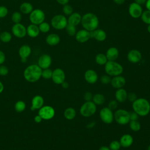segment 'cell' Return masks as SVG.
Listing matches in <instances>:
<instances>
[{
	"label": "cell",
	"instance_id": "cell-41",
	"mask_svg": "<svg viewBox=\"0 0 150 150\" xmlns=\"http://www.w3.org/2000/svg\"><path fill=\"white\" fill-rule=\"evenodd\" d=\"M109 148L111 150H119L121 148L120 142L118 141H113L110 143Z\"/></svg>",
	"mask_w": 150,
	"mask_h": 150
},
{
	"label": "cell",
	"instance_id": "cell-44",
	"mask_svg": "<svg viewBox=\"0 0 150 150\" xmlns=\"http://www.w3.org/2000/svg\"><path fill=\"white\" fill-rule=\"evenodd\" d=\"M100 80L101 81V83L103 84H107L108 83H110L111 82V78L109 76H107V75H103L101 77V79H100Z\"/></svg>",
	"mask_w": 150,
	"mask_h": 150
},
{
	"label": "cell",
	"instance_id": "cell-15",
	"mask_svg": "<svg viewBox=\"0 0 150 150\" xmlns=\"http://www.w3.org/2000/svg\"><path fill=\"white\" fill-rule=\"evenodd\" d=\"M90 38V32L84 29L77 31L75 35V39L79 43H85Z\"/></svg>",
	"mask_w": 150,
	"mask_h": 150
},
{
	"label": "cell",
	"instance_id": "cell-30",
	"mask_svg": "<svg viewBox=\"0 0 150 150\" xmlns=\"http://www.w3.org/2000/svg\"><path fill=\"white\" fill-rule=\"evenodd\" d=\"M95 60H96V62L98 64H99V65H104L108 61L107 58L105 54H104L103 53H98V54H97L96 56Z\"/></svg>",
	"mask_w": 150,
	"mask_h": 150
},
{
	"label": "cell",
	"instance_id": "cell-57",
	"mask_svg": "<svg viewBox=\"0 0 150 150\" xmlns=\"http://www.w3.org/2000/svg\"><path fill=\"white\" fill-rule=\"evenodd\" d=\"M4 85L2 84V83L0 81V93H1L3 90H4Z\"/></svg>",
	"mask_w": 150,
	"mask_h": 150
},
{
	"label": "cell",
	"instance_id": "cell-26",
	"mask_svg": "<svg viewBox=\"0 0 150 150\" xmlns=\"http://www.w3.org/2000/svg\"><path fill=\"white\" fill-rule=\"evenodd\" d=\"M121 146L124 148L130 146L133 143V138L129 134H124L120 138Z\"/></svg>",
	"mask_w": 150,
	"mask_h": 150
},
{
	"label": "cell",
	"instance_id": "cell-12",
	"mask_svg": "<svg viewBox=\"0 0 150 150\" xmlns=\"http://www.w3.org/2000/svg\"><path fill=\"white\" fill-rule=\"evenodd\" d=\"M141 5L134 2L131 3L128 7V12L130 16L133 18H138L141 17L142 13Z\"/></svg>",
	"mask_w": 150,
	"mask_h": 150
},
{
	"label": "cell",
	"instance_id": "cell-6",
	"mask_svg": "<svg viewBox=\"0 0 150 150\" xmlns=\"http://www.w3.org/2000/svg\"><path fill=\"white\" fill-rule=\"evenodd\" d=\"M97 110L96 105L92 101H86L80 107V112L85 117H88L93 115Z\"/></svg>",
	"mask_w": 150,
	"mask_h": 150
},
{
	"label": "cell",
	"instance_id": "cell-50",
	"mask_svg": "<svg viewBox=\"0 0 150 150\" xmlns=\"http://www.w3.org/2000/svg\"><path fill=\"white\" fill-rule=\"evenodd\" d=\"M43 119L42 118V117L38 114L37 115H36L35 117H34V121L36 122V123H39L42 121Z\"/></svg>",
	"mask_w": 150,
	"mask_h": 150
},
{
	"label": "cell",
	"instance_id": "cell-31",
	"mask_svg": "<svg viewBox=\"0 0 150 150\" xmlns=\"http://www.w3.org/2000/svg\"><path fill=\"white\" fill-rule=\"evenodd\" d=\"M12 39V35L8 31L0 33V40L4 43H8Z\"/></svg>",
	"mask_w": 150,
	"mask_h": 150
},
{
	"label": "cell",
	"instance_id": "cell-19",
	"mask_svg": "<svg viewBox=\"0 0 150 150\" xmlns=\"http://www.w3.org/2000/svg\"><path fill=\"white\" fill-rule=\"evenodd\" d=\"M44 100L43 98L40 95H36L34 96L32 100V104L30 107V110L34 111L37 109H40L42 106H43Z\"/></svg>",
	"mask_w": 150,
	"mask_h": 150
},
{
	"label": "cell",
	"instance_id": "cell-54",
	"mask_svg": "<svg viewBox=\"0 0 150 150\" xmlns=\"http://www.w3.org/2000/svg\"><path fill=\"white\" fill-rule=\"evenodd\" d=\"M145 6L147 10L150 11V0H146V2L145 3Z\"/></svg>",
	"mask_w": 150,
	"mask_h": 150
},
{
	"label": "cell",
	"instance_id": "cell-18",
	"mask_svg": "<svg viewBox=\"0 0 150 150\" xmlns=\"http://www.w3.org/2000/svg\"><path fill=\"white\" fill-rule=\"evenodd\" d=\"M142 57L141 52L137 49L131 50L127 54V59L132 63L139 62Z\"/></svg>",
	"mask_w": 150,
	"mask_h": 150
},
{
	"label": "cell",
	"instance_id": "cell-35",
	"mask_svg": "<svg viewBox=\"0 0 150 150\" xmlns=\"http://www.w3.org/2000/svg\"><path fill=\"white\" fill-rule=\"evenodd\" d=\"M40 32L42 33H47L48 32L50 29V26L49 23L46 22H43L38 26Z\"/></svg>",
	"mask_w": 150,
	"mask_h": 150
},
{
	"label": "cell",
	"instance_id": "cell-22",
	"mask_svg": "<svg viewBox=\"0 0 150 150\" xmlns=\"http://www.w3.org/2000/svg\"><path fill=\"white\" fill-rule=\"evenodd\" d=\"M119 51L115 47H111L108 49L106 52L105 56L108 61H115L118 57Z\"/></svg>",
	"mask_w": 150,
	"mask_h": 150
},
{
	"label": "cell",
	"instance_id": "cell-29",
	"mask_svg": "<svg viewBox=\"0 0 150 150\" xmlns=\"http://www.w3.org/2000/svg\"><path fill=\"white\" fill-rule=\"evenodd\" d=\"M76 115V112L73 108L69 107L66 108L64 111V117L69 120H73Z\"/></svg>",
	"mask_w": 150,
	"mask_h": 150
},
{
	"label": "cell",
	"instance_id": "cell-17",
	"mask_svg": "<svg viewBox=\"0 0 150 150\" xmlns=\"http://www.w3.org/2000/svg\"><path fill=\"white\" fill-rule=\"evenodd\" d=\"M32 50L30 47L28 45H23L21 46L19 49V55L21 58L22 62H26L27 58L30 56Z\"/></svg>",
	"mask_w": 150,
	"mask_h": 150
},
{
	"label": "cell",
	"instance_id": "cell-23",
	"mask_svg": "<svg viewBox=\"0 0 150 150\" xmlns=\"http://www.w3.org/2000/svg\"><path fill=\"white\" fill-rule=\"evenodd\" d=\"M81 15L79 13L73 12L70 15H69L67 19V23L76 26L81 23Z\"/></svg>",
	"mask_w": 150,
	"mask_h": 150
},
{
	"label": "cell",
	"instance_id": "cell-37",
	"mask_svg": "<svg viewBox=\"0 0 150 150\" xmlns=\"http://www.w3.org/2000/svg\"><path fill=\"white\" fill-rule=\"evenodd\" d=\"M11 19L14 23H20V22L22 20V15L19 12H14L12 15Z\"/></svg>",
	"mask_w": 150,
	"mask_h": 150
},
{
	"label": "cell",
	"instance_id": "cell-3",
	"mask_svg": "<svg viewBox=\"0 0 150 150\" xmlns=\"http://www.w3.org/2000/svg\"><path fill=\"white\" fill-rule=\"evenodd\" d=\"M132 108L138 115L146 116L150 111V104L145 98H138L132 102Z\"/></svg>",
	"mask_w": 150,
	"mask_h": 150
},
{
	"label": "cell",
	"instance_id": "cell-48",
	"mask_svg": "<svg viewBox=\"0 0 150 150\" xmlns=\"http://www.w3.org/2000/svg\"><path fill=\"white\" fill-rule=\"evenodd\" d=\"M127 98L128 100L132 102H134L137 98V96L135 93H130L127 95Z\"/></svg>",
	"mask_w": 150,
	"mask_h": 150
},
{
	"label": "cell",
	"instance_id": "cell-8",
	"mask_svg": "<svg viewBox=\"0 0 150 150\" xmlns=\"http://www.w3.org/2000/svg\"><path fill=\"white\" fill-rule=\"evenodd\" d=\"M114 118L116 122L120 125H125L129 122V113L123 109H119L115 112Z\"/></svg>",
	"mask_w": 150,
	"mask_h": 150
},
{
	"label": "cell",
	"instance_id": "cell-45",
	"mask_svg": "<svg viewBox=\"0 0 150 150\" xmlns=\"http://www.w3.org/2000/svg\"><path fill=\"white\" fill-rule=\"evenodd\" d=\"M118 106V103L117 100H111L108 105V108H109L111 110H114L117 108Z\"/></svg>",
	"mask_w": 150,
	"mask_h": 150
},
{
	"label": "cell",
	"instance_id": "cell-10",
	"mask_svg": "<svg viewBox=\"0 0 150 150\" xmlns=\"http://www.w3.org/2000/svg\"><path fill=\"white\" fill-rule=\"evenodd\" d=\"M12 34L18 38H23L26 35V28L21 23H15L11 29Z\"/></svg>",
	"mask_w": 150,
	"mask_h": 150
},
{
	"label": "cell",
	"instance_id": "cell-1",
	"mask_svg": "<svg viewBox=\"0 0 150 150\" xmlns=\"http://www.w3.org/2000/svg\"><path fill=\"white\" fill-rule=\"evenodd\" d=\"M81 23L84 29L91 32L98 28L99 20L96 15L91 12H88L82 16Z\"/></svg>",
	"mask_w": 150,
	"mask_h": 150
},
{
	"label": "cell",
	"instance_id": "cell-21",
	"mask_svg": "<svg viewBox=\"0 0 150 150\" xmlns=\"http://www.w3.org/2000/svg\"><path fill=\"white\" fill-rule=\"evenodd\" d=\"M111 85L115 88H122L125 84V79L124 77L121 76H114L111 80Z\"/></svg>",
	"mask_w": 150,
	"mask_h": 150
},
{
	"label": "cell",
	"instance_id": "cell-5",
	"mask_svg": "<svg viewBox=\"0 0 150 150\" xmlns=\"http://www.w3.org/2000/svg\"><path fill=\"white\" fill-rule=\"evenodd\" d=\"M67 23V19L63 15L58 14L54 15L51 19V25L56 30L64 29Z\"/></svg>",
	"mask_w": 150,
	"mask_h": 150
},
{
	"label": "cell",
	"instance_id": "cell-16",
	"mask_svg": "<svg viewBox=\"0 0 150 150\" xmlns=\"http://www.w3.org/2000/svg\"><path fill=\"white\" fill-rule=\"evenodd\" d=\"M90 32L91 38H93L99 42H103L107 38V34L105 32L101 29L97 28L96 29L92 30Z\"/></svg>",
	"mask_w": 150,
	"mask_h": 150
},
{
	"label": "cell",
	"instance_id": "cell-52",
	"mask_svg": "<svg viewBox=\"0 0 150 150\" xmlns=\"http://www.w3.org/2000/svg\"><path fill=\"white\" fill-rule=\"evenodd\" d=\"M146 2V0H135V2L140 5H142L143 4H145Z\"/></svg>",
	"mask_w": 150,
	"mask_h": 150
},
{
	"label": "cell",
	"instance_id": "cell-38",
	"mask_svg": "<svg viewBox=\"0 0 150 150\" xmlns=\"http://www.w3.org/2000/svg\"><path fill=\"white\" fill-rule=\"evenodd\" d=\"M130 128L134 131H138L141 128L140 123L137 121H131L129 122Z\"/></svg>",
	"mask_w": 150,
	"mask_h": 150
},
{
	"label": "cell",
	"instance_id": "cell-4",
	"mask_svg": "<svg viewBox=\"0 0 150 150\" xmlns=\"http://www.w3.org/2000/svg\"><path fill=\"white\" fill-rule=\"evenodd\" d=\"M105 71L110 76H117L122 73L123 67L120 63L115 61H107L105 64Z\"/></svg>",
	"mask_w": 150,
	"mask_h": 150
},
{
	"label": "cell",
	"instance_id": "cell-46",
	"mask_svg": "<svg viewBox=\"0 0 150 150\" xmlns=\"http://www.w3.org/2000/svg\"><path fill=\"white\" fill-rule=\"evenodd\" d=\"M138 114L134 111L129 112V120L131 121H135L138 119Z\"/></svg>",
	"mask_w": 150,
	"mask_h": 150
},
{
	"label": "cell",
	"instance_id": "cell-32",
	"mask_svg": "<svg viewBox=\"0 0 150 150\" xmlns=\"http://www.w3.org/2000/svg\"><path fill=\"white\" fill-rule=\"evenodd\" d=\"M93 103L96 105H101L103 104L105 101V97L101 94H96L93 96Z\"/></svg>",
	"mask_w": 150,
	"mask_h": 150
},
{
	"label": "cell",
	"instance_id": "cell-27",
	"mask_svg": "<svg viewBox=\"0 0 150 150\" xmlns=\"http://www.w3.org/2000/svg\"><path fill=\"white\" fill-rule=\"evenodd\" d=\"M127 95L128 94L126 90L122 88H118L115 93L116 100L120 103L124 102L127 98Z\"/></svg>",
	"mask_w": 150,
	"mask_h": 150
},
{
	"label": "cell",
	"instance_id": "cell-40",
	"mask_svg": "<svg viewBox=\"0 0 150 150\" xmlns=\"http://www.w3.org/2000/svg\"><path fill=\"white\" fill-rule=\"evenodd\" d=\"M52 73L53 71H52L49 68L43 69L42 71V77L45 79H50L52 78Z\"/></svg>",
	"mask_w": 150,
	"mask_h": 150
},
{
	"label": "cell",
	"instance_id": "cell-39",
	"mask_svg": "<svg viewBox=\"0 0 150 150\" xmlns=\"http://www.w3.org/2000/svg\"><path fill=\"white\" fill-rule=\"evenodd\" d=\"M62 11L64 15L69 16L73 12V8L70 5H69L68 4H67L63 5Z\"/></svg>",
	"mask_w": 150,
	"mask_h": 150
},
{
	"label": "cell",
	"instance_id": "cell-43",
	"mask_svg": "<svg viewBox=\"0 0 150 150\" xmlns=\"http://www.w3.org/2000/svg\"><path fill=\"white\" fill-rule=\"evenodd\" d=\"M9 69L8 68L4 65H0V75L1 76H6L8 74Z\"/></svg>",
	"mask_w": 150,
	"mask_h": 150
},
{
	"label": "cell",
	"instance_id": "cell-55",
	"mask_svg": "<svg viewBox=\"0 0 150 150\" xmlns=\"http://www.w3.org/2000/svg\"><path fill=\"white\" fill-rule=\"evenodd\" d=\"M62 86L63 87V88H67L68 87H69V84H68V83L67 82H66V81H63L62 84Z\"/></svg>",
	"mask_w": 150,
	"mask_h": 150
},
{
	"label": "cell",
	"instance_id": "cell-36",
	"mask_svg": "<svg viewBox=\"0 0 150 150\" xmlns=\"http://www.w3.org/2000/svg\"><path fill=\"white\" fill-rule=\"evenodd\" d=\"M65 29H66V30L67 34L70 36H75V35L77 32L76 26L74 25L69 24V23H67Z\"/></svg>",
	"mask_w": 150,
	"mask_h": 150
},
{
	"label": "cell",
	"instance_id": "cell-24",
	"mask_svg": "<svg viewBox=\"0 0 150 150\" xmlns=\"http://www.w3.org/2000/svg\"><path fill=\"white\" fill-rule=\"evenodd\" d=\"M40 33V30L38 25L31 23L26 28V34L30 38H36Z\"/></svg>",
	"mask_w": 150,
	"mask_h": 150
},
{
	"label": "cell",
	"instance_id": "cell-14",
	"mask_svg": "<svg viewBox=\"0 0 150 150\" xmlns=\"http://www.w3.org/2000/svg\"><path fill=\"white\" fill-rule=\"evenodd\" d=\"M52 64V58L50 55L47 54H43L41 55L38 61V65L43 70L48 69Z\"/></svg>",
	"mask_w": 150,
	"mask_h": 150
},
{
	"label": "cell",
	"instance_id": "cell-33",
	"mask_svg": "<svg viewBox=\"0 0 150 150\" xmlns=\"http://www.w3.org/2000/svg\"><path fill=\"white\" fill-rule=\"evenodd\" d=\"M14 107H15V110L16 112H21L25 110L26 108V104L25 102H23V101L19 100L15 103Z\"/></svg>",
	"mask_w": 150,
	"mask_h": 150
},
{
	"label": "cell",
	"instance_id": "cell-28",
	"mask_svg": "<svg viewBox=\"0 0 150 150\" xmlns=\"http://www.w3.org/2000/svg\"><path fill=\"white\" fill-rule=\"evenodd\" d=\"M33 10V7L32 5L29 2H23L20 6V11L23 14H30L31 12Z\"/></svg>",
	"mask_w": 150,
	"mask_h": 150
},
{
	"label": "cell",
	"instance_id": "cell-7",
	"mask_svg": "<svg viewBox=\"0 0 150 150\" xmlns=\"http://www.w3.org/2000/svg\"><path fill=\"white\" fill-rule=\"evenodd\" d=\"M45 19V14L40 9H33L29 14V20L30 22L36 25H39L44 22Z\"/></svg>",
	"mask_w": 150,
	"mask_h": 150
},
{
	"label": "cell",
	"instance_id": "cell-51",
	"mask_svg": "<svg viewBox=\"0 0 150 150\" xmlns=\"http://www.w3.org/2000/svg\"><path fill=\"white\" fill-rule=\"evenodd\" d=\"M56 1H57V3H59L60 5H64L68 4L69 2V0H56Z\"/></svg>",
	"mask_w": 150,
	"mask_h": 150
},
{
	"label": "cell",
	"instance_id": "cell-47",
	"mask_svg": "<svg viewBox=\"0 0 150 150\" xmlns=\"http://www.w3.org/2000/svg\"><path fill=\"white\" fill-rule=\"evenodd\" d=\"M84 100L86 101H90L92 100V98H93L92 94L90 92H89V91H86L84 93Z\"/></svg>",
	"mask_w": 150,
	"mask_h": 150
},
{
	"label": "cell",
	"instance_id": "cell-13",
	"mask_svg": "<svg viewBox=\"0 0 150 150\" xmlns=\"http://www.w3.org/2000/svg\"><path fill=\"white\" fill-rule=\"evenodd\" d=\"M52 79L55 84H61L65 80V74L64 71L60 68L54 69L52 73Z\"/></svg>",
	"mask_w": 150,
	"mask_h": 150
},
{
	"label": "cell",
	"instance_id": "cell-2",
	"mask_svg": "<svg viewBox=\"0 0 150 150\" xmlns=\"http://www.w3.org/2000/svg\"><path fill=\"white\" fill-rule=\"evenodd\" d=\"M42 69L38 64H31L25 69L23 76L28 82L35 83L42 77Z\"/></svg>",
	"mask_w": 150,
	"mask_h": 150
},
{
	"label": "cell",
	"instance_id": "cell-56",
	"mask_svg": "<svg viewBox=\"0 0 150 150\" xmlns=\"http://www.w3.org/2000/svg\"><path fill=\"white\" fill-rule=\"evenodd\" d=\"M98 150H111L109 147L105 146H101Z\"/></svg>",
	"mask_w": 150,
	"mask_h": 150
},
{
	"label": "cell",
	"instance_id": "cell-59",
	"mask_svg": "<svg viewBox=\"0 0 150 150\" xmlns=\"http://www.w3.org/2000/svg\"><path fill=\"white\" fill-rule=\"evenodd\" d=\"M147 150H150V145L148 146V148H147Z\"/></svg>",
	"mask_w": 150,
	"mask_h": 150
},
{
	"label": "cell",
	"instance_id": "cell-20",
	"mask_svg": "<svg viewBox=\"0 0 150 150\" xmlns=\"http://www.w3.org/2000/svg\"><path fill=\"white\" fill-rule=\"evenodd\" d=\"M84 79L87 83L90 84H94L97 81L98 75L94 70L90 69L85 72Z\"/></svg>",
	"mask_w": 150,
	"mask_h": 150
},
{
	"label": "cell",
	"instance_id": "cell-9",
	"mask_svg": "<svg viewBox=\"0 0 150 150\" xmlns=\"http://www.w3.org/2000/svg\"><path fill=\"white\" fill-rule=\"evenodd\" d=\"M55 114L54 108L50 105L42 106L39 110L38 114L43 120H49L52 119Z\"/></svg>",
	"mask_w": 150,
	"mask_h": 150
},
{
	"label": "cell",
	"instance_id": "cell-42",
	"mask_svg": "<svg viewBox=\"0 0 150 150\" xmlns=\"http://www.w3.org/2000/svg\"><path fill=\"white\" fill-rule=\"evenodd\" d=\"M8 13V10L5 6H0V18L5 17Z\"/></svg>",
	"mask_w": 150,
	"mask_h": 150
},
{
	"label": "cell",
	"instance_id": "cell-53",
	"mask_svg": "<svg viewBox=\"0 0 150 150\" xmlns=\"http://www.w3.org/2000/svg\"><path fill=\"white\" fill-rule=\"evenodd\" d=\"M113 1L117 5H122L125 2V0H113Z\"/></svg>",
	"mask_w": 150,
	"mask_h": 150
},
{
	"label": "cell",
	"instance_id": "cell-11",
	"mask_svg": "<svg viewBox=\"0 0 150 150\" xmlns=\"http://www.w3.org/2000/svg\"><path fill=\"white\" fill-rule=\"evenodd\" d=\"M101 120L105 124H110L114 120V114L112 110L108 107H104L100 111Z\"/></svg>",
	"mask_w": 150,
	"mask_h": 150
},
{
	"label": "cell",
	"instance_id": "cell-58",
	"mask_svg": "<svg viewBox=\"0 0 150 150\" xmlns=\"http://www.w3.org/2000/svg\"><path fill=\"white\" fill-rule=\"evenodd\" d=\"M147 30H148V32L150 33V24H149V25H148V26H147Z\"/></svg>",
	"mask_w": 150,
	"mask_h": 150
},
{
	"label": "cell",
	"instance_id": "cell-49",
	"mask_svg": "<svg viewBox=\"0 0 150 150\" xmlns=\"http://www.w3.org/2000/svg\"><path fill=\"white\" fill-rule=\"evenodd\" d=\"M5 58L6 57L5 53L2 51L0 50V65L2 64L5 62Z\"/></svg>",
	"mask_w": 150,
	"mask_h": 150
},
{
	"label": "cell",
	"instance_id": "cell-25",
	"mask_svg": "<svg viewBox=\"0 0 150 150\" xmlns=\"http://www.w3.org/2000/svg\"><path fill=\"white\" fill-rule=\"evenodd\" d=\"M60 41V36L56 33H50L46 38V42L50 46H56Z\"/></svg>",
	"mask_w": 150,
	"mask_h": 150
},
{
	"label": "cell",
	"instance_id": "cell-34",
	"mask_svg": "<svg viewBox=\"0 0 150 150\" xmlns=\"http://www.w3.org/2000/svg\"><path fill=\"white\" fill-rule=\"evenodd\" d=\"M141 20L146 24H150V11L146 10L142 12L141 16Z\"/></svg>",
	"mask_w": 150,
	"mask_h": 150
}]
</instances>
